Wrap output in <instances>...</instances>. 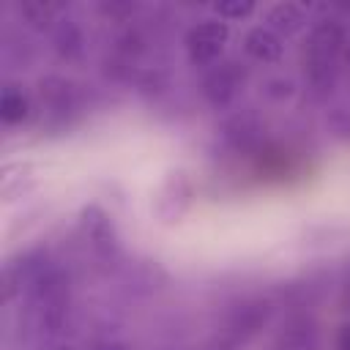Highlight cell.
Masks as SVG:
<instances>
[{
  "instance_id": "cell-15",
  "label": "cell",
  "mask_w": 350,
  "mask_h": 350,
  "mask_svg": "<svg viewBox=\"0 0 350 350\" xmlns=\"http://www.w3.org/2000/svg\"><path fill=\"white\" fill-rule=\"evenodd\" d=\"M36 57V46L25 36V30H5L3 36V60L8 66H27Z\"/></svg>"
},
{
  "instance_id": "cell-6",
  "label": "cell",
  "mask_w": 350,
  "mask_h": 350,
  "mask_svg": "<svg viewBox=\"0 0 350 350\" xmlns=\"http://www.w3.org/2000/svg\"><path fill=\"white\" fill-rule=\"evenodd\" d=\"M230 41V25L219 16H200L183 33V52L194 68H211L224 60V46Z\"/></svg>"
},
{
  "instance_id": "cell-7",
  "label": "cell",
  "mask_w": 350,
  "mask_h": 350,
  "mask_svg": "<svg viewBox=\"0 0 350 350\" xmlns=\"http://www.w3.org/2000/svg\"><path fill=\"white\" fill-rule=\"evenodd\" d=\"M79 232L88 241L90 252L101 260V262H118L120 257V235L118 227L112 221V216L98 205V202H88L79 208Z\"/></svg>"
},
{
  "instance_id": "cell-1",
  "label": "cell",
  "mask_w": 350,
  "mask_h": 350,
  "mask_svg": "<svg viewBox=\"0 0 350 350\" xmlns=\"http://www.w3.org/2000/svg\"><path fill=\"white\" fill-rule=\"evenodd\" d=\"M347 25L342 16H320L301 44V74L304 88L314 98L334 93L342 68V52L347 44Z\"/></svg>"
},
{
  "instance_id": "cell-14",
  "label": "cell",
  "mask_w": 350,
  "mask_h": 350,
  "mask_svg": "<svg viewBox=\"0 0 350 350\" xmlns=\"http://www.w3.org/2000/svg\"><path fill=\"white\" fill-rule=\"evenodd\" d=\"M33 115V96L19 82H5L0 90V120L5 126H22Z\"/></svg>"
},
{
  "instance_id": "cell-22",
  "label": "cell",
  "mask_w": 350,
  "mask_h": 350,
  "mask_svg": "<svg viewBox=\"0 0 350 350\" xmlns=\"http://www.w3.org/2000/svg\"><path fill=\"white\" fill-rule=\"evenodd\" d=\"M241 345L238 342H232L227 334H221V331H213L211 334V339L202 345V350H238Z\"/></svg>"
},
{
  "instance_id": "cell-8",
  "label": "cell",
  "mask_w": 350,
  "mask_h": 350,
  "mask_svg": "<svg viewBox=\"0 0 350 350\" xmlns=\"http://www.w3.org/2000/svg\"><path fill=\"white\" fill-rule=\"evenodd\" d=\"M320 323L309 309H290L273 334V350H317Z\"/></svg>"
},
{
  "instance_id": "cell-13",
  "label": "cell",
  "mask_w": 350,
  "mask_h": 350,
  "mask_svg": "<svg viewBox=\"0 0 350 350\" xmlns=\"http://www.w3.org/2000/svg\"><path fill=\"white\" fill-rule=\"evenodd\" d=\"M148 49H150V36L139 25V19L131 22V25H123L115 33L112 44H109V55H115V57H120V60H126L131 66H139Z\"/></svg>"
},
{
  "instance_id": "cell-4",
  "label": "cell",
  "mask_w": 350,
  "mask_h": 350,
  "mask_svg": "<svg viewBox=\"0 0 350 350\" xmlns=\"http://www.w3.org/2000/svg\"><path fill=\"white\" fill-rule=\"evenodd\" d=\"M252 68L246 60L241 57H224L216 66L205 68L200 77V98L216 109V112H230L238 98L243 96L246 85H249Z\"/></svg>"
},
{
  "instance_id": "cell-3",
  "label": "cell",
  "mask_w": 350,
  "mask_h": 350,
  "mask_svg": "<svg viewBox=\"0 0 350 350\" xmlns=\"http://www.w3.org/2000/svg\"><path fill=\"white\" fill-rule=\"evenodd\" d=\"M276 312H279V301L273 295H262V293L243 295L224 309L216 331L227 334L238 345H246L276 320Z\"/></svg>"
},
{
  "instance_id": "cell-18",
  "label": "cell",
  "mask_w": 350,
  "mask_h": 350,
  "mask_svg": "<svg viewBox=\"0 0 350 350\" xmlns=\"http://www.w3.org/2000/svg\"><path fill=\"white\" fill-rule=\"evenodd\" d=\"M98 16L107 19V22H115V25H131L139 19L142 14V5L139 3H131V0H109V3H98L96 5Z\"/></svg>"
},
{
  "instance_id": "cell-9",
  "label": "cell",
  "mask_w": 350,
  "mask_h": 350,
  "mask_svg": "<svg viewBox=\"0 0 350 350\" xmlns=\"http://www.w3.org/2000/svg\"><path fill=\"white\" fill-rule=\"evenodd\" d=\"M241 52L246 55V60L252 63H262V66H276L284 57V38L276 36L271 27L252 25L246 27V33L241 36Z\"/></svg>"
},
{
  "instance_id": "cell-24",
  "label": "cell",
  "mask_w": 350,
  "mask_h": 350,
  "mask_svg": "<svg viewBox=\"0 0 350 350\" xmlns=\"http://www.w3.org/2000/svg\"><path fill=\"white\" fill-rule=\"evenodd\" d=\"M334 345H336V350H350V320H342L339 323L336 336H334Z\"/></svg>"
},
{
  "instance_id": "cell-23",
  "label": "cell",
  "mask_w": 350,
  "mask_h": 350,
  "mask_svg": "<svg viewBox=\"0 0 350 350\" xmlns=\"http://www.w3.org/2000/svg\"><path fill=\"white\" fill-rule=\"evenodd\" d=\"M36 350H79L71 339H41Z\"/></svg>"
},
{
  "instance_id": "cell-16",
  "label": "cell",
  "mask_w": 350,
  "mask_h": 350,
  "mask_svg": "<svg viewBox=\"0 0 350 350\" xmlns=\"http://www.w3.org/2000/svg\"><path fill=\"white\" fill-rule=\"evenodd\" d=\"M260 96L268 104H290L298 96V82L293 77H287V74L265 77L262 85H260Z\"/></svg>"
},
{
  "instance_id": "cell-25",
  "label": "cell",
  "mask_w": 350,
  "mask_h": 350,
  "mask_svg": "<svg viewBox=\"0 0 350 350\" xmlns=\"http://www.w3.org/2000/svg\"><path fill=\"white\" fill-rule=\"evenodd\" d=\"M342 309L350 312V276H347V282H345V287H342Z\"/></svg>"
},
{
  "instance_id": "cell-12",
  "label": "cell",
  "mask_w": 350,
  "mask_h": 350,
  "mask_svg": "<svg viewBox=\"0 0 350 350\" xmlns=\"http://www.w3.org/2000/svg\"><path fill=\"white\" fill-rule=\"evenodd\" d=\"M309 22V14H306V5L304 3H293V0H279V3H271L265 11H262V25L271 27L276 36L282 38H290V36H298Z\"/></svg>"
},
{
  "instance_id": "cell-2",
  "label": "cell",
  "mask_w": 350,
  "mask_h": 350,
  "mask_svg": "<svg viewBox=\"0 0 350 350\" xmlns=\"http://www.w3.org/2000/svg\"><path fill=\"white\" fill-rule=\"evenodd\" d=\"M33 98L44 115L46 126L68 129L85 109V93L82 85L66 74H44L36 79Z\"/></svg>"
},
{
  "instance_id": "cell-19",
  "label": "cell",
  "mask_w": 350,
  "mask_h": 350,
  "mask_svg": "<svg viewBox=\"0 0 350 350\" xmlns=\"http://www.w3.org/2000/svg\"><path fill=\"white\" fill-rule=\"evenodd\" d=\"M167 88H170V74L161 66H142L134 79V90L142 96H159Z\"/></svg>"
},
{
  "instance_id": "cell-11",
  "label": "cell",
  "mask_w": 350,
  "mask_h": 350,
  "mask_svg": "<svg viewBox=\"0 0 350 350\" xmlns=\"http://www.w3.org/2000/svg\"><path fill=\"white\" fill-rule=\"evenodd\" d=\"M22 30L33 33H52V27L68 14V3H55V0H25L11 5Z\"/></svg>"
},
{
  "instance_id": "cell-17",
  "label": "cell",
  "mask_w": 350,
  "mask_h": 350,
  "mask_svg": "<svg viewBox=\"0 0 350 350\" xmlns=\"http://www.w3.org/2000/svg\"><path fill=\"white\" fill-rule=\"evenodd\" d=\"M323 129L331 139L350 145V104H331L323 112Z\"/></svg>"
},
{
  "instance_id": "cell-10",
  "label": "cell",
  "mask_w": 350,
  "mask_h": 350,
  "mask_svg": "<svg viewBox=\"0 0 350 350\" xmlns=\"http://www.w3.org/2000/svg\"><path fill=\"white\" fill-rule=\"evenodd\" d=\"M49 46L55 52L57 60L63 63H82L85 60V52H88V36L82 30V25L66 14L49 33Z\"/></svg>"
},
{
  "instance_id": "cell-5",
  "label": "cell",
  "mask_w": 350,
  "mask_h": 350,
  "mask_svg": "<svg viewBox=\"0 0 350 350\" xmlns=\"http://www.w3.org/2000/svg\"><path fill=\"white\" fill-rule=\"evenodd\" d=\"M219 145L232 156H260L268 145L265 139V118L254 107H241L224 115L221 126L216 129Z\"/></svg>"
},
{
  "instance_id": "cell-20",
  "label": "cell",
  "mask_w": 350,
  "mask_h": 350,
  "mask_svg": "<svg viewBox=\"0 0 350 350\" xmlns=\"http://www.w3.org/2000/svg\"><path fill=\"white\" fill-rule=\"evenodd\" d=\"M257 11V3L254 0H219L211 5V14L224 19L227 25L230 22H241V19H249L252 14Z\"/></svg>"
},
{
  "instance_id": "cell-26",
  "label": "cell",
  "mask_w": 350,
  "mask_h": 350,
  "mask_svg": "<svg viewBox=\"0 0 350 350\" xmlns=\"http://www.w3.org/2000/svg\"><path fill=\"white\" fill-rule=\"evenodd\" d=\"M342 66L350 68V36H347V44H345V52H342Z\"/></svg>"
},
{
  "instance_id": "cell-21",
  "label": "cell",
  "mask_w": 350,
  "mask_h": 350,
  "mask_svg": "<svg viewBox=\"0 0 350 350\" xmlns=\"http://www.w3.org/2000/svg\"><path fill=\"white\" fill-rule=\"evenodd\" d=\"M88 350H134V345L126 342V339H120V336L101 334V336H93L88 342Z\"/></svg>"
}]
</instances>
